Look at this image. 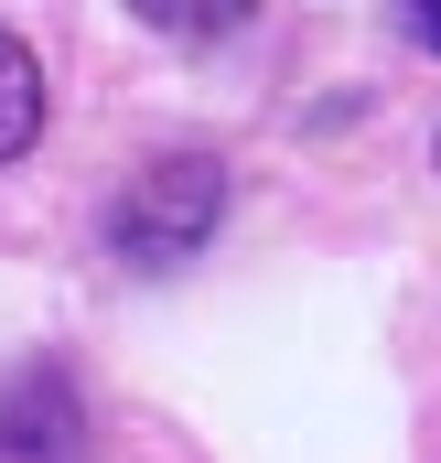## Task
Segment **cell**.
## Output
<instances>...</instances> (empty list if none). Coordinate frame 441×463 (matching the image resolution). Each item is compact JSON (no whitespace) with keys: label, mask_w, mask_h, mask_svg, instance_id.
Wrapping results in <instances>:
<instances>
[{"label":"cell","mask_w":441,"mask_h":463,"mask_svg":"<svg viewBox=\"0 0 441 463\" xmlns=\"http://www.w3.org/2000/svg\"><path fill=\"white\" fill-rule=\"evenodd\" d=\"M216 216H226V173L205 151H173V162H140V184L118 194L108 248L129 269H183V259L216 237Z\"/></svg>","instance_id":"cell-1"},{"label":"cell","mask_w":441,"mask_h":463,"mask_svg":"<svg viewBox=\"0 0 441 463\" xmlns=\"http://www.w3.org/2000/svg\"><path fill=\"white\" fill-rule=\"evenodd\" d=\"M54 453H76V388L54 366H22L0 388V463H54Z\"/></svg>","instance_id":"cell-2"},{"label":"cell","mask_w":441,"mask_h":463,"mask_svg":"<svg viewBox=\"0 0 441 463\" xmlns=\"http://www.w3.org/2000/svg\"><path fill=\"white\" fill-rule=\"evenodd\" d=\"M33 129H43V65H33V43L0 22V162H22Z\"/></svg>","instance_id":"cell-3"},{"label":"cell","mask_w":441,"mask_h":463,"mask_svg":"<svg viewBox=\"0 0 441 463\" xmlns=\"http://www.w3.org/2000/svg\"><path fill=\"white\" fill-rule=\"evenodd\" d=\"M129 11H140L151 33H183V43H205V33H237L258 0H129Z\"/></svg>","instance_id":"cell-4"},{"label":"cell","mask_w":441,"mask_h":463,"mask_svg":"<svg viewBox=\"0 0 441 463\" xmlns=\"http://www.w3.org/2000/svg\"><path fill=\"white\" fill-rule=\"evenodd\" d=\"M409 33H420V43L441 54V0H409Z\"/></svg>","instance_id":"cell-5"}]
</instances>
